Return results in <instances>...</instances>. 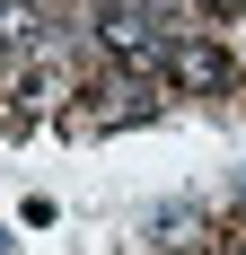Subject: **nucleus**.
Here are the masks:
<instances>
[{"mask_svg": "<svg viewBox=\"0 0 246 255\" xmlns=\"http://www.w3.org/2000/svg\"><path fill=\"white\" fill-rule=\"evenodd\" d=\"M238 9H246V0H202V18H238Z\"/></svg>", "mask_w": 246, "mask_h": 255, "instance_id": "nucleus-3", "label": "nucleus"}, {"mask_svg": "<svg viewBox=\"0 0 246 255\" xmlns=\"http://www.w3.org/2000/svg\"><path fill=\"white\" fill-rule=\"evenodd\" d=\"M158 71H167V88H185V97H211V88H229V53L211 44V35H176V44L158 53Z\"/></svg>", "mask_w": 246, "mask_h": 255, "instance_id": "nucleus-2", "label": "nucleus"}, {"mask_svg": "<svg viewBox=\"0 0 246 255\" xmlns=\"http://www.w3.org/2000/svg\"><path fill=\"white\" fill-rule=\"evenodd\" d=\"M106 53H115V62H132V71H158V53H167V35H158V18H149L141 0H115V9H106Z\"/></svg>", "mask_w": 246, "mask_h": 255, "instance_id": "nucleus-1", "label": "nucleus"}]
</instances>
